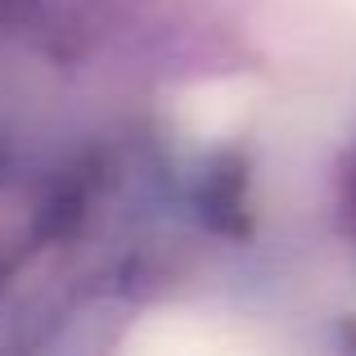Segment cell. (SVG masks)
I'll use <instances>...</instances> for the list:
<instances>
[{
	"instance_id": "cell-1",
	"label": "cell",
	"mask_w": 356,
	"mask_h": 356,
	"mask_svg": "<svg viewBox=\"0 0 356 356\" xmlns=\"http://www.w3.org/2000/svg\"><path fill=\"white\" fill-rule=\"evenodd\" d=\"M343 208H348L352 239H356V158H352V172H348V181H343Z\"/></svg>"
}]
</instances>
